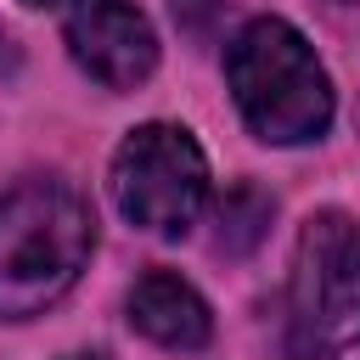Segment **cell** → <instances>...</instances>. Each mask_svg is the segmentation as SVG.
Returning <instances> with one entry per match:
<instances>
[{
  "label": "cell",
  "mask_w": 360,
  "mask_h": 360,
  "mask_svg": "<svg viewBox=\"0 0 360 360\" xmlns=\"http://www.w3.org/2000/svg\"><path fill=\"white\" fill-rule=\"evenodd\" d=\"M96 214L62 180H22L0 197V321L51 309L90 264Z\"/></svg>",
  "instance_id": "6da1fadb"
},
{
  "label": "cell",
  "mask_w": 360,
  "mask_h": 360,
  "mask_svg": "<svg viewBox=\"0 0 360 360\" xmlns=\"http://www.w3.org/2000/svg\"><path fill=\"white\" fill-rule=\"evenodd\" d=\"M225 73H231L236 107H242V118L253 124L259 141L292 146V141H315L332 124L326 68L315 62L309 39L281 17L248 22L231 45Z\"/></svg>",
  "instance_id": "7a4b0ae2"
},
{
  "label": "cell",
  "mask_w": 360,
  "mask_h": 360,
  "mask_svg": "<svg viewBox=\"0 0 360 360\" xmlns=\"http://www.w3.org/2000/svg\"><path fill=\"white\" fill-rule=\"evenodd\" d=\"M292 343L315 360L360 343V225L349 214H315L298 236Z\"/></svg>",
  "instance_id": "3957f363"
},
{
  "label": "cell",
  "mask_w": 360,
  "mask_h": 360,
  "mask_svg": "<svg viewBox=\"0 0 360 360\" xmlns=\"http://www.w3.org/2000/svg\"><path fill=\"white\" fill-rule=\"evenodd\" d=\"M112 197L135 225L158 236H180L208 197V163L186 129L141 124L112 158Z\"/></svg>",
  "instance_id": "277c9868"
},
{
  "label": "cell",
  "mask_w": 360,
  "mask_h": 360,
  "mask_svg": "<svg viewBox=\"0 0 360 360\" xmlns=\"http://www.w3.org/2000/svg\"><path fill=\"white\" fill-rule=\"evenodd\" d=\"M68 45L73 62L107 90H135L158 68L152 22L129 0H79L68 17Z\"/></svg>",
  "instance_id": "5b68a950"
},
{
  "label": "cell",
  "mask_w": 360,
  "mask_h": 360,
  "mask_svg": "<svg viewBox=\"0 0 360 360\" xmlns=\"http://www.w3.org/2000/svg\"><path fill=\"white\" fill-rule=\"evenodd\" d=\"M129 321H135L152 343H163V349H202L208 332H214L208 304L197 298V287L180 281V276H169V270H152V276L135 281V292H129Z\"/></svg>",
  "instance_id": "8992f818"
},
{
  "label": "cell",
  "mask_w": 360,
  "mask_h": 360,
  "mask_svg": "<svg viewBox=\"0 0 360 360\" xmlns=\"http://www.w3.org/2000/svg\"><path fill=\"white\" fill-rule=\"evenodd\" d=\"M264 225H270V197H259L253 186H236L225 197V208H219V248L248 253L264 236Z\"/></svg>",
  "instance_id": "52a82bcc"
},
{
  "label": "cell",
  "mask_w": 360,
  "mask_h": 360,
  "mask_svg": "<svg viewBox=\"0 0 360 360\" xmlns=\"http://www.w3.org/2000/svg\"><path fill=\"white\" fill-rule=\"evenodd\" d=\"M0 62H6V34H0Z\"/></svg>",
  "instance_id": "ba28073f"
},
{
  "label": "cell",
  "mask_w": 360,
  "mask_h": 360,
  "mask_svg": "<svg viewBox=\"0 0 360 360\" xmlns=\"http://www.w3.org/2000/svg\"><path fill=\"white\" fill-rule=\"evenodd\" d=\"M73 360H101V354H73Z\"/></svg>",
  "instance_id": "9c48e42d"
},
{
  "label": "cell",
  "mask_w": 360,
  "mask_h": 360,
  "mask_svg": "<svg viewBox=\"0 0 360 360\" xmlns=\"http://www.w3.org/2000/svg\"><path fill=\"white\" fill-rule=\"evenodd\" d=\"M28 6H56V0H28Z\"/></svg>",
  "instance_id": "30bf717a"
}]
</instances>
